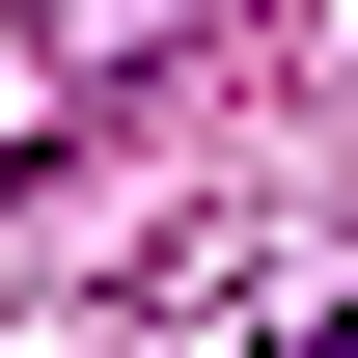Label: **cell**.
<instances>
[{
    "instance_id": "6da1fadb",
    "label": "cell",
    "mask_w": 358,
    "mask_h": 358,
    "mask_svg": "<svg viewBox=\"0 0 358 358\" xmlns=\"http://www.w3.org/2000/svg\"><path fill=\"white\" fill-rule=\"evenodd\" d=\"M303 358H358V303H331V331H303Z\"/></svg>"
}]
</instances>
